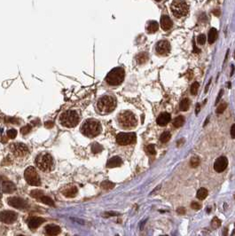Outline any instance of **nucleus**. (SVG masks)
Listing matches in <instances>:
<instances>
[{
    "mask_svg": "<svg viewBox=\"0 0 235 236\" xmlns=\"http://www.w3.org/2000/svg\"><path fill=\"white\" fill-rule=\"evenodd\" d=\"M81 131L85 136L88 138H94L100 133L101 126L98 121L93 119H88L82 124Z\"/></svg>",
    "mask_w": 235,
    "mask_h": 236,
    "instance_id": "obj_1",
    "label": "nucleus"
},
{
    "mask_svg": "<svg viewBox=\"0 0 235 236\" xmlns=\"http://www.w3.org/2000/svg\"><path fill=\"white\" fill-rule=\"evenodd\" d=\"M118 123L122 129H133L137 126V119L132 112L123 111L118 114Z\"/></svg>",
    "mask_w": 235,
    "mask_h": 236,
    "instance_id": "obj_2",
    "label": "nucleus"
},
{
    "mask_svg": "<svg viewBox=\"0 0 235 236\" xmlns=\"http://www.w3.org/2000/svg\"><path fill=\"white\" fill-rule=\"evenodd\" d=\"M116 107V101L112 96H103L97 102V107L101 114H109Z\"/></svg>",
    "mask_w": 235,
    "mask_h": 236,
    "instance_id": "obj_3",
    "label": "nucleus"
},
{
    "mask_svg": "<svg viewBox=\"0 0 235 236\" xmlns=\"http://www.w3.org/2000/svg\"><path fill=\"white\" fill-rule=\"evenodd\" d=\"M79 114L76 110H67L60 116V123L67 128L75 127L79 122Z\"/></svg>",
    "mask_w": 235,
    "mask_h": 236,
    "instance_id": "obj_4",
    "label": "nucleus"
},
{
    "mask_svg": "<svg viewBox=\"0 0 235 236\" xmlns=\"http://www.w3.org/2000/svg\"><path fill=\"white\" fill-rule=\"evenodd\" d=\"M124 77L125 72L122 68H114L107 74L106 82L111 86L120 85L124 80Z\"/></svg>",
    "mask_w": 235,
    "mask_h": 236,
    "instance_id": "obj_5",
    "label": "nucleus"
},
{
    "mask_svg": "<svg viewBox=\"0 0 235 236\" xmlns=\"http://www.w3.org/2000/svg\"><path fill=\"white\" fill-rule=\"evenodd\" d=\"M36 167L42 172H49L52 169L53 160L50 154L42 153L38 155L36 158Z\"/></svg>",
    "mask_w": 235,
    "mask_h": 236,
    "instance_id": "obj_6",
    "label": "nucleus"
},
{
    "mask_svg": "<svg viewBox=\"0 0 235 236\" xmlns=\"http://www.w3.org/2000/svg\"><path fill=\"white\" fill-rule=\"evenodd\" d=\"M171 10L173 15L177 18L185 17L188 14L189 8L183 0H173L171 5Z\"/></svg>",
    "mask_w": 235,
    "mask_h": 236,
    "instance_id": "obj_7",
    "label": "nucleus"
},
{
    "mask_svg": "<svg viewBox=\"0 0 235 236\" xmlns=\"http://www.w3.org/2000/svg\"><path fill=\"white\" fill-rule=\"evenodd\" d=\"M24 177L27 183L30 186H38L41 185L39 175L37 174L36 169L34 167H29L28 169H26V171L24 172Z\"/></svg>",
    "mask_w": 235,
    "mask_h": 236,
    "instance_id": "obj_8",
    "label": "nucleus"
},
{
    "mask_svg": "<svg viewBox=\"0 0 235 236\" xmlns=\"http://www.w3.org/2000/svg\"><path fill=\"white\" fill-rule=\"evenodd\" d=\"M136 141V134L134 132H121L116 136V142L120 146H128Z\"/></svg>",
    "mask_w": 235,
    "mask_h": 236,
    "instance_id": "obj_9",
    "label": "nucleus"
},
{
    "mask_svg": "<svg viewBox=\"0 0 235 236\" xmlns=\"http://www.w3.org/2000/svg\"><path fill=\"white\" fill-rule=\"evenodd\" d=\"M10 148H11V151L14 153V155L16 156H19V157L20 156H24L29 153L28 147L24 144L22 143L12 144Z\"/></svg>",
    "mask_w": 235,
    "mask_h": 236,
    "instance_id": "obj_10",
    "label": "nucleus"
},
{
    "mask_svg": "<svg viewBox=\"0 0 235 236\" xmlns=\"http://www.w3.org/2000/svg\"><path fill=\"white\" fill-rule=\"evenodd\" d=\"M17 218V214L11 210H3L0 212V221L5 224H13Z\"/></svg>",
    "mask_w": 235,
    "mask_h": 236,
    "instance_id": "obj_11",
    "label": "nucleus"
},
{
    "mask_svg": "<svg viewBox=\"0 0 235 236\" xmlns=\"http://www.w3.org/2000/svg\"><path fill=\"white\" fill-rule=\"evenodd\" d=\"M155 50L160 55H168L171 52V43L167 40H162L157 43Z\"/></svg>",
    "mask_w": 235,
    "mask_h": 236,
    "instance_id": "obj_12",
    "label": "nucleus"
},
{
    "mask_svg": "<svg viewBox=\"0 0 235 236\" xmlns=\"http://www.w3.org/2000/svg\"><path fill=\"white\" fill-rule=\"evenodd\" d=\"M8 204L16 209H25L27 207V202L20 197H10L7 200Z\"/></svg>",
    "mask_w": 235,
    "mask_h": 236,
    "instance_id": "obj_13",
    "label": "nucleus"
},
{
    "mask_svg": "<svg viewBox=\"0 0 235 236\" xmlns=\"http://www.w3.org/2000/svg\"><path fill=\"white\" fill-rule=\"evenodd\" d=\"M228 160L227 158L225 156H221L217 158L216 161L214 164V169L216 172H223L227 167Z\"/></svg>",
    "mask_w": 235,
    "mask_h": 236,
    "instance_id": "obj_14",
    "label": "nucleus"
},
{
    "mask_svg": "<svg viewBox=\"0 0 235 236\" xmlns=\"http://www.w3.org/2000/svg\"><path fill=\"white\" fill-rule=\"evenodd\" d=\"M44 222V219L42 217H30L28 221V225L30 229H36L38 226H41V224Z\"/></svg>",
    "mask_w": 235,
    "mask_h": 236,
    "instance_id": "obj_15",
    "label": "nucleus"
},
{
    "mask_svg": "<svg viewBox=\"0 0 235 236\" xmlns=\"http://www.w3.org/2000/svg\"><path fill=\"white\" fill-rule=\"evenodd\" d=\"M171 114H169V113H163V114H161L158 116L156 122L157 124L160 125V126H165V125H167L169 122H171Z\"/></svg>",
    "mask_w": 235,
    "mask_h": 236,
    "instance_id": "obj_16",
    "label": "nucleus"
},
{
    "mask_svg": "<svg viewBox=\"0 0 235 236\" xmlns=\"http://www.w3.org/2000/svg\"><path fill=\"white\" fill-rule=\"evenodd\" d=\"M161 26L165 31L170 30L172 28V22L168 15H163L161 17Z\"/></svg>",
    "mask_w": 235,
    "mask_h": 236,
    "instance_id": "obj_17",
    "label": "nucleus"
},
{
    "mask_svg": "<svg viewBox=\"0 0 235 236\" xmlns=\"http://www.w3.org/2000/svg\"><path fill=\"white\" fill-rule=\"evenodd\" d=\"M2 190L3 192L6 193H12L16 190V186L15 185L11 182V181H5L2 184Z\"/></svg>",
    "mask_w": 235,
    "mask_h": 236,
    "instance_id": "obj_18",
    "label": "nucleus"
},
{
    "mask_svg": "<svg viewBox=\"0 0 235 236\" xmlns=\"http://www.w3.org/2000/svg\"><path fill=\"white\" fill-rule=\"evenodd\" d=\"M122 165V159L119 156H114L108 160L107 164V168H116Z\"/></svg>",
    "mask_w": 235,
    "mask_h": 236,
    "instance_id": "obj_19",
    "label": "nucleus"
},
{
    "mask_svg": "<svg viewBox=\"0 0 235 236\" xmlns=\"http://www.w3.org/2000/svg\"><path fill=\"white\" fill-rule=\"evenodd\" d=\"M45 233L49 235H57L60 233V227L58 226L50 225L45 227Z\"/></svg>",
    "mask_w": 235,
    "mask_h": 236,
    "instance_id": "obj_20",
    "label": "nucleus"
},
{
    "mask_svg": "<svg viewBox=\"0 0 235 236\" xmlns=\"http://www.w3.org/2000/svg\"><path fill=\"white\" fill-rule=\"evenodd\" d=\"M62 193L66 197H75L76 194L77 193V188L76 186H69L66 187L62 190Z\"/></svg>",
    "mask_w": 235,
    "mask_h": 236,
    "instance_id": "obj_21",
    "label": "nucleus"
},
{
    "mask_svg": "<svg viewBox=\"0 0 235 236\" xmlns=\"http://www.w3.org/2000/svg\"><path fill=\"white\" fill-rule=\"evenodd\" d=\"M158 29H159V25H158V22H155V21H151V22H148V24L146 26V30L150 34L155 33L158 30Z\"/></svg>",
    "mask_w": 235,
    "mask_h": 236,
    "instance_id": "obj_22",
    "label": "nucleus"
},
{
    "mask_svg": "<svg viewBox=\"0 0 235 236\" xmlns=\"http://www.w3.org/2000/svg\"><path fill=\"white\" fill-rule=\"evenodd\" d=\"M217 35H218L217 30L215 29V28H212V29H210L209 32H208V43H213L216 40Z\"/></svg>",
    "mask_w": 235,
    "mask_h": 236,
    "instance_id": "obj_23",
    "label": "nucleus"
},
{
    "mask_svg": "<svg viewBox=\"0 0 235 236\" xmlns=\"http://www.w3.org/2000/svg\"><path fill=\"white\" fill-rule=\"evenodd\" d=\"M184 122H185V118H184L182 115H179V116H177V117L173 120L172 123H173L174 127H176V128H179V127L183 126Z\"/></svg>",
    "mask_w": 235,
    "mask_h": 236,
    "instance_id": "obj_24",
    "label": "nucleus"
},
{
    "mask_svg": "<svg viewBox=\"0 0 235 236\" xmlns=\"http://www.w3.org/2000/svg\"><path fill=\"white\" fill-rule=\"evenodd\" d=\"M147 60H148V55H147L146 52H141V53H139V54L137 56V62H138V64L146 63Z\"/></svg>",
    "mask_w": 235,
    "mask_h": 236,
    "instance_id": "obj_25",
    "label": "nucleus"
},
{
    "mask_svg": "<svg viewBox=\"0 0 235 236\" xmlns=\"http://www.w3.org/2000/svg\"><path fill=\"white\" fill-rule=\"evenodd\" d=\"M208 196V190L206 188H200L197 192V198L200 200H204Z\"/></svg>",
    "mask_w": 235,
    "mask_h": 236,
    "instance_id": "obj_26",
    "label": "nucleus"
},
{
    "mask_svg": "<svg viewBox=\"0 0 235 236\" xmlns=\"http://www.w3.org/2000/svg\"><path fill=\"white\" fill-rule=\"evenodd\" d=\"M179 107H180V109L182 111H187L189 109V107H190V100L188 99H184L181 101Z\"/></svg>",
    "mask_w": 235,
    "mask_h": 236,
    "instance_id": "obj_27",
    "label": "nucleus"
},
{
    "mask_svg": "<svg viewBox=\"0 0 235 236\" xmlns=\"http://www.w3.org/2000/svg\"><path fill=\"white\" fill-rule=\"evenodd\" d=\"M171 133L170 131H164L163 133L161 135V137H160V140H161L162 143H166V142H168L171 139Z\"/></svg>",
    "mask_w": 235,
    "mask_h": 236,
    "instance_id": "obj_28",
    "label": "nucleus"
},
{
    "mask_svg": "<svg viewBox=\"0 0 235 236\" xmlns=\"http://www.w3.org/2000/svg\"><path fill=\"white\" fill-rule=\"evenodd\" d=\"M39 200L41 201L43 203H45V204H47V205H50V206H54V202H53V201L52 200L51 198H49L48 196H46V195H42L40 198H39Z\"/></svg>",
    "mask_w": 235,
    "mask_h": 236,
    "instance_id": "obj_29",
    "label": "nucleus"
},
{
    "mask_svg": "<svg viewBox=\"0 0 235 236\" xmlns=\"http://www.w3.org/2000/svg\"><path fill=\"white\" fill-rule=\"evenodd\" d=\"M100 186H101L102 188H104V189H106V190H108V189H112L114 186V183H112L111 181H104V182L101 183Z\"/></svg>",
    "mask_w": 235,
    "mask_h": 236,
    "instance_id": "obj_30",
    "label": "nucleus"
},
{
    "mask_svg": "<svg viewBox=\"0 0 235 236\" xmlns=\"http://www.w3.org/2000/svg\"><path fill=\"white\" fill-rule=\"evenodd\" d=\"M145 150L146 152L148 154V155H155V147L154 145H147L146 147H145Z\"/></svg>",
    "mask_w": 235,
    "mask_h": 236,
    "instance_id": "obj_31",
    "label": "nucleus"
},
{
    "mask_svg": "<svg viewBox=\"0 0 235 236\" xmlns=\"http://www.w3.org/2000/svg\"><path fill=\"white\" fill-rule=\"evenodd\" d=\"M102 147L100 146V144L98 143H94L92 146V152L93 154H98V153H100L102 151Z\"/></svg>",
    "mask_w": 235,
    "mask_h": 236,
    "instance_id": "obj_32",
    "label": "nucleus"
},
{
    "mask_svg": "<svg viewBox=\"0 0 235 236\" xmlns=\"http://www.w3.org/2000/svg\"><path fill=\"white\" fill-rule=\"evenodd\" d=\"M221 224H222L221 220L219 218H217L216 217H215L211 221V226H212L213 228H218L221 226Z\"/></svg>",
    "mask_w": 235,
    "mask_h": 236,
    "instance_id": "obj_33",
    "label": "nucleus"
},
{
    "mask_svg": "<svg viewBox=\"0 0 235 236\" xmlns=\"http://www.w3.org/2000/svg\"><path fill=\"white\" fill-rule=\"evenodd\" d=\"M226 107H227V103H226V102H222L220 105L217 107V108H216V113H217V114L223 113V112L226 109Z\"/></svg>",
    "mask_w": 235,
    "mask_h": 236,
    "instance_id": "obj_34",
    "label": "nucleus"
},
{
    "mask_svg": "<svg viewBox=\"0 0 235 236\" xmlns=\"http://www.w3.org/2000/svg\"><path fill=\"white\" fill-rule=\"evenodd\" d=\"M198 89H199V83L198 82H194L191 86V93L192 95H196L198 93Z\"/></svg>",
    "mask_w": 235,
    "mask_h": 236,
    "instance_id": "obj_35",
    "label": "nucleus"
},
{
    "mask_svg": "<svg viewBox=\"0 0 235 236\" xmlns=\"http://www.w3.org/2000/svg\"><path fill=\"white\" fill-rule=\"evenodd\" d=\"M30 195L32 196V197H34V198H36V199H38L39 200V198L43 195V193L41 192V191H39V190H33L31 193H30Z\"/></svg>",
    "mask_w": 235,
    "mask_h": 236,
    "instance_id": "obj_36",
    "label": "nucleus"
},
{
    "mask_svg": "<svg viewBox=\"0 0 235 236\" xmlns=\"http://www.w3.org/2000/svg\"><path fill=\"white\" fill-rule=\"evenodd\" d=\"M190 164L193 168H196L198 167L200 164V159L198 157H192L190 161Z\"/></svg>",
    "mask_w": 235,
    "mask_h": 236,
    "instance_id": "obj_37",
    "label": "nucleus"
},
{
    "mask_svg": "<svg viewBox=\"0 0 235 236\" xmlns=\"http://www.w3.org/2000/svg\"><path fill=\"white\" fill-rule=\"evenodd\" d=\"M197 41H198V43H199V44L203 45L204 43H206V36H205V35H203V34L200 35V36H198V38H197Z\"/></svg>",
    "mask_w": 235,
    "mask_h": 236,
    "instance_id": "obj_38",
    "label": "nucleus"
},
{
    "mask_svg": "<svg viewBox=\"0 0 235 236\" xmlns=\"http://www.w3.org/2000/svg\"><path fill=\"white\" fill-rule=\"evenodd\" d=\"M16 136H17V131H16V130L12 129V130H9L7 131L8 138H10V139H14Z\"/></svg>",
    "mask_w": 235,
    "mask_h": 236,
    "instance_id": "obj_39",
    "label": "nucleus"
},
{
    "mask_svg": "<svg viewBox=\"0 0 235 236\" xmlns=\"http://www.w3.org/2000/svg\"><path fill=\"white\" fill-rule=\"evenodd\" d=\"M30 130H31V126L30 125H26V126H23L22 129H21V132H22L23 135H25V134L29 133V131H30Z\"/></svg>",
    "mask_w": 235,
    "mask_h": 236,
    "instance_id": "obj_40",
    "label": "nucleus"
},
{
    "mask_svg": "<svg viewBox=\"0 0 235 236\" xmlns=\"http://www.w3.org/2000/svg\"><path fill=\"white\" fill-rule=\"evenodd\" d=\"M191 207H192L193 209H195V210H198V209H200L201 208V205H200V203H199V202L192 201V204H191Z\"/></svg>",
    "mask_w": 235,
    "mask_h": 236,
    "instance_id": "obj_41",
    "label": "nucleus"
},
{
    "mask_svg": "<svg viewBox=\"0 0 235 236\" xmlns=\"http://www.w3.org/2000/svg\"><path fill=\"white\" fill-rule=\"evenodd\" d=\"M223 93H224V90H221L219 93H218V95H217V98H216V102H215V104H218V102H219V100H220L221 97H222V95H223Z\"/></svg>",
    "mask_w": 235,
    "mask_h": 236,
    "instance_id": "obj_42",
    "label": "nucleus"
},
{
    "mask_svg": "<svg viewBox=\"0 0 235 236\" xmlns=\"http://www.w3.org/2000/svg\"><path fill=\"white\" fill-rule=\"evenodd\" d=\"M231 137L233 139H235V124H233L231 128Z\"/></svg>",
    "mask_w": 235,
    "mask_h": 236,
    "instance_id": "obj_43",
    "label": "nucleus"
},
{
    "mask_svg": "<svg viewBox=\"0 0 235 236\" xmlns=\"http://www.w3.org/2000/svg\"><path fill=\"white\" fill-rule=\"evenodd\" d=\"M44 124H45V127H46V128H52V127L54 126V122H51V121L50 122H46Z\"/></svg>",
    "mask_w": 235,
    "mask_h": 236,
    "instance_id": "obj_44",
    "label": "nucleus"
},
{
    "mask_svg": "<svg viewBox=\"0 0 235 236\" xmlns=\"http://www.w3.org/2000/svg\"><path fill=\"white\" fill-rule=\"evenodd\" d=\"M178 212L179 213V214H185V209H184V208H179V209H178Z\"/></svg>",
    "mask_w": 235,
    "mask_h": 236,
    "instance_id": "obj_45",
    "label": "nucleus"
},
{
    "mask_svg": "<svg viewBox=\"0 0 235 236\" xmlns=\"http://www.w3.org/2000/svg\"><path fill=\"white\" fill-rule=\"evenodd\" d=\"M200 112V104H197V106H196V111H195V113L196 114H198V113Z\"/></svg>",
    "mask_w": 235,
    "mask_h": 236,
    "instance_id": "obj_46",
    "label": "nucleus"
},
{
    "mask_svg": "<svg viewBox=\"0 0 235 236\" xmlns=\"http://www.w3.org/2000/svg\"><path fill=\"white\" fill-rule=\"evenodd\" d=\"M233 71H234V66H233V65H232V72H231V76H233Z\"/></svg>",
    "mask_w": 235,
    "mask_h": 236,
    "instance_id": "obj_47",
    "label": "nucleus"
},
{
    "mask_svg": "<svg viewBox=\"0 0 235 236\" xmlns=\"http://www.w3.org/2000/svg\"><path fill=\"white\" fill-rule=\"evenodd\" d=\"M235 234V229H234V231H233V235H234Z\"/></svg>",
    "mask_w": 235,
    "mask_h": 236,
    "instance_id": "obj_48",
    "label": "nucleus"
},
{
    "mask_svg": "<svg viewBox=\"0 0 235 236\" xmlns=\"http://www.w3.org/2000/svg\"><path fill=\"white\" fill-rule=\"evenodd\" d=\"M155 1H157V2H160V1H162V0H155Z\"/></svg>",
    "mask_w": 235,
    "mask_h": 236,
    "instance_id": "obj_49",
    "label": "nucleus"
},
{
    "mask_svg": "<svg viewBox=\"0 0 235 236\" xmlns=\"http://www.w3.org/2000/svg\"><path fill=\"white\" fill-rule=\"evenodd\" d=\"M234 198H235V195H234Z\"/></svg>",
    "mask_w": 235,
    "mask_h": 236,
    "instance_id": "obj_50",
    "label": "nucleus"
}]
</instances>
